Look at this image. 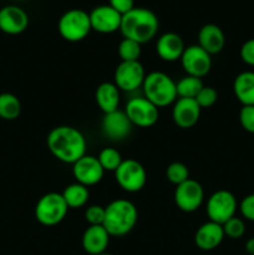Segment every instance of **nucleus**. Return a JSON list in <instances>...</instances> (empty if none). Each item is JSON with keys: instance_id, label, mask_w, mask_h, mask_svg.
Segmentation results:
<instances>
[{"instance_id": "obj_1", "label": "nucleus", "mask_w": 254, "mask_h": 255, "mask_svg": "<svg viewBox=\"0 0 254 255\" xmlns=\"http://www.w3.org/2000/svg\"><path fill=\"white\" fill-rule=\"evenodd\" d=\"M47 147L55 158L74 164L86 154V139L72 126H57L47 134Z\"/></svg>"}, {"instance_id": "obj_2", "label": "nucleus", "mask_w": 254, "mask_h": 255, "mask_svg": "<svg viewBox=\"0 0 254 255\" xmlns=\"http://www.w3.org/2000/svg\"><path fill=\"white\" fill-rule=\"evenodd\" d=\"M158 27V17L153 11L146 7H133L131 11L122 15L120 31L124 37L142 45L156 36Z\"/></svg>"}, {"instance_id": "obj_3", "label": "nucleus", "mask_w": 254, "mask_h": 255, "mask_svg": "<svg viewBox=\"0 0 254 255\" xmlns=\"http://www.w3.org/2000/svg\"><path fill=\"white\" fill-rule=\"evenodd\" d=\"M104 228L111 237L127 236L138 221L136 206L127 199H116L105 207Z\"/></svg>"}, {"instance_id": "obj_4", "label": "nucleus", "mask_w": 254, "mask_h": 255, "mask_svg": "<svg viewBox=\"0 0 254 255\" xmlns=\"http://www.w3.org/2000/svg\"><path fill=\"white\" fill-rule=\"evenodd\" d=\"M143 95L154 106L166 107L174 104L177 100L176 82L171 76L161 71L149 72L144 77Z\"/></svg>"}, {"instance_id": "obj_5", "label": "nucleus", "mask_w": 254, "mask_h": 255, "mask_svg": "<svg viewBox=\"0 0 254 255\" xmlns=\"http://www.w3.org/2000/svg\"><path fill=\"white\" fill-rule=\"evenodd\" d=\"M67 212L69 207L62 194L50 192L37 201L35 206V218L41 226L54 227L66 218Z\"/></svg>"}, {"instance_id": "obj_6", "label": "nucleus", "mask_w": 254, "mask_h": 255, "mask_svg": "<svg viewBox=\"0 0 254 255\" xmlns=\"http://www.w3.org/2000/svg\"><path fill=\"white\" fill-rule=\"evenodd\" d=\"M57 30L62 39L70 42H79L86 39L91 31L89 12L81 9H71L61 15L57 22Z\"/></svg>"}, {"instance_id": "obj_7", "label": "nucleus", "mask_w": 254, "mask_h": 255, "mask_svg": "<svg viewBox=\"0 0 254 255\" xmlns=\"http://www.w3.org/2000/svg\"><path fill=\"white\" fill-rule=\"evenodd\" d=\"M238 202L234 194L227 189L214 192L207 202V216L209 221L223 226L227 221L236 217Z\"/></svg>"}, {"instance_id": "obj_8", "label": "nucleus", "mask_w": 254, "mask_h": 255, "mask_svg": "<svg viewBox=\"0 0 254 255\" xmlns=\"http://www.w3.org/2000/svg\"><path fill=\"white\" fill-rule=\"evenodd\" d=\"M117 184L128 193L139 192L147 182V173L144 167L136 159H125L115 171Z\"/></svg>"}, {"instance_id": "obj_9", "label": "nucleus", "mask_w": 254, "mask_h": 255, "mask_svg": "<svg viewBox=\"0 0 254 255\" xmlns=\"http://www.w3.org/2000/svg\"><path fill=\"white\" fill-rule=\"evenodd\" d=\"M125 112L133 126L142 127V128L152 127L158 121L159 117L158 107L154 106L144 96L129 99L126 104Z\"/></svg>"}, {"instance_id": "obj_10", "label": "nucleus", "mask_w": 254, "mask_h": 255, "mask_svg": "<svg viewBox=\"0 0 254 255\" xmlns=\"http://www.w3.org/2000/svg\"><path fill=\"white\" fill-rule=\"evenodd\" d=\"M146 77L143 65L139 61H121L115 70L114 84L120 91L132 92L142 87Z\"/></svg>"}, {"instance_id": "obj_11", "label": "nucleus", "mask_w": 254, "mask_h": 255, "mask_svg": "<svg viewBox=\"0 0 254 255\" xmlns=\"http://www.w3.org/2000/svg\"><path fill=\"white\" fill-rule=\"evenodd\" d=\"M181 65L187 75L202 79L212 69L211 55L199 45H191L184 49L181 57Z\"/></svg>"}, {"instance_id": "obj_12", "label": "nucleus", "mask_w": 254, "mask_h": 255, "mask_svg": "<svg viewBox=\"0 0 254 255\" xmlns=\"http://www.w3.org/2000/svg\"><path fill=\"white\" fill-rule=\"evenodd\" d=\"M204 199V191L201 183L194 179H187L177 186L174 191V202L182 212L193 213L202 206Z\"/></svg>"}, {"instance_id": "obj_13", "label": "nucleus", "mask_w": 254, "mask_h": 255, "mask_svg": "<svg viewBox=\"0 0 254 255\" xmlns=\"http://www.w3.org/2000/svg\"><path fill=\"white\" fill-rule=\"evenodd\" d=\"M104 173L105 171L97 157L90 156V154H85L82 158L72 164V174L76 182L86 187L100 183Z\"/></svg>"}, {"instance_id": "obj_14", "label": "nucleus", "mask_w": 254, "mask_h": 255, "mask_svg": "<svg viewBox=\"0 0 254 255\" xmlns=\"http://www.w3.org/2000/svg\"><path fill=\"white\" fill-rule=\"evenodd\" d=\"M89 15L91 29L100 34H112L121 27L122 15L110 5L96 6Z\"/></svg>"}, {"instance_id": "obj_15", "label": "nucleus", "mask_w": 254, "mask_h": 255, "mask_svg": "<svg viewBox=\"0 0 254 255\" xmlns=\"http://www.w3.org/2000/svg\"><path fill=\"white\" fill-rule=\"evenodd\" d=\"M133 125L127 117L126 112L116 110L110 114H105L101 122L102 132L112 141H121L129 136Z\"/></svg>"}, {"instance_id": "obj_16", "label": "nucleus", "mask_w": 254, "mask_h": 255, "mask_svg": "<svg viewBox=\"0 0 254 255\" xmlns=\"http://www.w3.org/2000/svg\"><path fill=\"white\" fill-rule=\"evenodd\" d=\"M29 26L26 11L16 5H6L0 9V31L7 35L22 34Z\"/></svg>"}, {"instance_id": "obj_17", "label": "nucleus", "mask_w": 254, "mask_h": 255, "mask_svg": "<svg viewBox=\"0 0 254 255\" xmlns=\"http://www.w3.org/2000/svg\"><path fill=\"white\" fill-rule=\"evenodd\" d=\"M202 109L194 99L176 100L172 110V119L179 128H191L198 122Z\"/></svg>"}, {"instance_id": "obj_18", "label": "nucleus", "mask_w": 254, "mask_h": 255, "mask_svg": "<svg viewBox=\"0 0 254 255\" xmlns=\"http://www.w3.org/2000/svg\"><path fill=\"white\" fill-rule=\"evenodd\" d=\"M223 227L218 223L209 221L202 224L196 232L194 236V243L201 251H213L218 248L224 239Z\"/></svg>"}, {"instance_id": "obj_19", "label": "nucleus", "mask_w": 254, "mask_h": 255, "mask_svg": "<svg viewBox=\"0 0 254 255\" xmlns=\"http://www.w3.org/2000/svg\"><path fill=\"white\" fill-rule=\"evenodd\" d=\"M184 49L186 46H184L183 40L176 32H166L157 40L156 52L166 62H174L177 60H181Z\"/></svg>"}, {"instance_id": "obj_20", "label": "nucleus", "mask_w": 254, "mask_h": 255, "mask_svg": "<svg viewBox=\"0 0 254 255\" xmlns=\"http://www.w3.org/2000/svg\"><path fill=\"white\" fill-rule=\"evenodd\" d=\"M110 236L104 226H89L82 234V248L90 255H99L106 252L110 244Z\"/></svg>"}, {"instance_id": "obj_21", "label": "nucleus", "mask_w": 254, "mask_h": 255, "mask_svg": "<svg viewBox=\"0 0 254 255\" xmlns=\"http://www.w3.org/2000/svg\"><path fill=\"white\" fill-rule=\"evenodd\" d=\"M198 45L209 55H217L226 46V36L218 25L206 24L198 32Z\"/></svg>"}, {"instance_id": "obj_22", "label": "nucleus", "mask_w": 254, "mask_h": 255, "mask_svg": "<svg viewBox=\"0 0 254 255\" xmlns=\"http://www.w3.org/2000/svg\"><path fill=\"white\" fill-rule=\"evenodd\" d=\"M95 100L101 110L105 114H110L116 110H119L120 105V90L114 82H102L99 85L95 92Z\"/></svg>"}, {"instance_id": "obj_23", "label": "nucleus", "mask_w": 254, "mask_h": 255, "mask_svg": "<svg viewBox=\"0 0 254 255\" xmlns=\"http://www.w3.org/2000/svg\"><path fill=\"white\" fill-rule=\"evenodd\" d=\"M233 91L243 106H254V71H244L237 75Z\"/></svg>"}, {"instance_id": "obj_24", "label": "nucleus", "mask_w": 254, "mask_h": 255, "mask_svg": "<svg viewBox=\"0 0 254 255\" xmlns=\"http://www.w3.org/2000/svg\"><path fill=\"white\" fill-rule=\"evenodd\" d=\"M61 194L62 197H64L69 209L81 208V207H84L85 204L89 202V198H90L89 187L77 183V182L76 183L69 184V186L64 189V192H62Z\"/></svg>"}, {"instance_id": "obj_25", "label": "nucleus", "mask_w": 254, "mask_h": 255, "mask_svg": "<svg viewBox=\"0 0 254 255\" xmlns=\"http://www.w3.org/2000/svg\"><path fill=\"white\" fill-rule=\"evenodd\" d=\"M21 114V102L10 92L0 94V119L4 121H14Z\"/></svg>"}, {"instance_id": "obj_26", "label": "nucleus", "mask_w": 254, "mask_h": 255, "mask_svg": "<svg viewBox=\"0 0 254 255\" xmlns=\"http://www.w3.org/2000/svg\"><path fill=\"white\" fill-rule=\"evenodd\" d=\"M176 86L177 96L179 99H196L204 85L202 79L187 75V76L182 77L178 82H176Z\"/></svg>"}, {"instance_id": "obj_27", "label": "nucleus", "mask_w": 254, "mask_h": 255, "mask_svg": "<svg viewBox=\"0 0 254 255\" xmlns=\"http://www.w3.org/2000/svg\"><path fill=\"white\" fill-rule=\"evenodd\" d=\"M97 159H99L100 164H101L105 172H115L124 161L121 153L116 148H112V147H106V148L102 149L99 153Z\"/></svg>"}, {"instance_id": "obj_28", "label": "nucleus", "mask_w": 254, "mask_h": 255, "mask_svg": "<svg viewBox=\"0 0 254 255\" xmlns=\"http://www.w3.org/2000/svg\"><path fill=\"white\" fill-rule=\"evenodd\" d=\"M119 56L121 61H138L141 56V44L131 39L124 37L119 45Z\"/></svg>"}, {"instance_id": "obj_29", "label": "nucleus", "mask_w": 254, "mask_h": 255, "mask_svg": "<svg viewBox=\"0 0 254 255\" xmlns=\"http://www.w3.org/2000/svg\"><path fill=\"white\" fill-rule=\"evenodd\" d=\"M166 177L172 184L179 186L187 179H189V169L188 167L181 162H173L169 164L166 169Z\"/></svg>"}, {"instance_id": "obj_30", "label": "nucleus", "mask_w": 254, "mask_h": 255, "mask_svg": "<svg viewBox=\"0 0 254 255\" xmlns=\"http://www.w3.org/2000/svg\"><path fill=\"white\" fill-rule=\"evenodd\" d=\"M224 236L231 239H239L246 233V224L238 217H233L223 224Z\"/></svg>"}, {"instance_id": "obj_31", "label": "nucleus", "mask_w": 254, "mask_h": 255, "mask_svg": "<svg viewBox=\"0 0 254 255\" xmlns=\"http://www.w3.org/2000/svg\"><path fill=\"white\" fill-rule=\"evenodd\" d=\"M194 100H196L201 109H208V107H212L217 102L218 92L212 86H203V89L199 91V94L197 95Z\"/></svg>"}, {"instance_id": "obj_32", "label": "nucleus", "mask_w": 254, "mask_h": 255, "mask_svg": "<svg viewBox=\"0 0 254 255\" xmlns=\"http://www.w3.org/2000/svg\"><path fill=\"white\" fill-rule=\"evenodd\" d=\"M105 207L102 206H90L85 211V219L89 226H102L105 221Z\"/></svg>"}, {"instance_id": "obj_33", "label": "nucleus", "mask_w": 254, "mask_h": 255, "mask_svg": "<svg viewBox=\"0 0 254 255\" xmlns=\"http://www.w3.org/2000/svg\"><path fill=\"white\" fill-rule=\"evenodd\" d=\"M239 122L244 131L254 134V106H243L239 112Z\"/></svg>"}, {"instance_id": "obj_34", "label": "nucleus", "mask_w": 254, "mask_h": 255, "mask_svg": "<svg viewBox=\"0 0 254 255\" xmlns=\"http://www.w3.org/2000/svg\"><path fill=\"white\" fill-rule=\"evenodd\" d=\"M239 211L247 221L254 222V193L248 194L242 199L239 204Z\"/></svg>"}, {"instance_id": "obj_35", "label": "nucleus", "mask_w": 254, "mask_h": 255, "mask_svg": "<svg viewBox=\"0 0 254 255\" xmlns=\"http://www.w3.org/2000/svg\"><path fill=\"white\" fill-rule=\"evenodd\" d=\"M241 59L244 64L249 66H254V37L249 39L242 45L241 47Z\"/></svg>"}, {"instance_id": "obj_36", "label": "nucleus", "mask_w": 254, "mask_h": 255, "mask_svg": "<svg viewBox=\"0 0 254 255\" xmlns=\"http://www.w3.org/2000/svg\"><path fill=\"white\" fill-rule=\"evenodd\" d=\"M109 5L121 15H125L133 9L134 0H109Z\"/></svg>"}, {"instance_id": "obj_37", "label": "nucleus", "mask_w": 254, "mask_h": 255, "mask_svg": "<svg viewBox=\"0 0 254 255\" xmlns=\"http://www.w3.org/2000/svg\"><path fill=\"white\" fill-rule=\"evenodd\" d=\"M246 251L249 255H254V237L249 238L246 243Z\"/></svg>"}, {"instance_id": "obj_38", "label": "nucleus", "mask_w": 254, "mask_h": 255, "mask_svg": "<svg viewBox=\"0 0 254 255\" xmlns=\"http://www.w3.org/2000/svg\"><path fill=\"white\" fill-rule=\"evenodd\" d=\"M99 255H114V254H110V253H106V252H105V253H102V254H99Z\"/></svg>"}]
</instances>
